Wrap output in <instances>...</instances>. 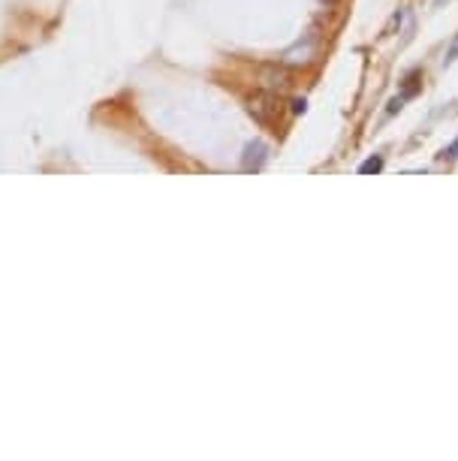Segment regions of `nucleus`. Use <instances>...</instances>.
<instances>
[{
	"label": "nucleus",
	"instance_id": "obj_6",
	"mask_svg": "<svg viewBox=\"0 0 458 461\" xmlns=\"http://www.w3.org/2000/svg\"><path fill=\"white\" fill-rule=\"evenodd\" d=\"M380 169H383V158H380V154H374V158H368L359 167V176H377Z\"/></svg>",
	"mask_w": 458,
	"mask_h": 461
},
{
	"label": "nucleus",
	"instance_id": "obj_1",
	"mask_svg": "<svg viewBox=\"0 0 458 461\" xmlns=\"http://www.w3.org/2000/svg\"><path fill=\"white\" fill-rule=\"evenodd\" d=\"M247 112L263 127H278L283 118V100L274 91H254L247 97Z\"/></svg>",
	"mask_w": 458,
	"mask_h": 461
},
{
	"label": "nucleus",
	"instance_id": "obj_2",
	"mask_svg": "<svg viewBox=\"0 0 458 461\" xmlns=\"http://www.w3.org/2000/svg\"><path fill=\"white\" fill-rule=\"evenodd\" d=\"M265 158H269V148H265L263 142H250L245 148V158H241V167H245V172H259L263 169Z\"/></svg>",
	"mask_w": 458,
	"mask_h": 461
},
{
	"label": "nucleus",
	"instance_id": "obj_4",
	"mask_svg": "<svg viewBox=\"0 0 458 461\" xmlns=\"http://www.w3.org/2000/svg\"><path fill=\"white\" fill-rule=\"evenodd\" d=\"M314 55H317V37H308L305 42L292 46L287 55H283V60H287V64H308Z\"/></svg>",
	"mask_w": 458,
	"mask_h": 461
},
{
	"label": "nucleus",
	"instance_id": "obj_8",
	"mask_svg": "<svg viewBox=\"0 0 458 461\" xmlns=\"http://www.w3.org/2000/svg\"><path fill=\"white\" fill-rule=\"evenodd\" d=\"M444 160H458V139L449 148H444V154H440Z\"/></svg>",
	"mask_w": 458,
	"mask_h": 461
},
{
	"label": "nucleus",
	"instance_id": "obj_12",
	"mask_svg": "<svg viewBox=\"0 0 458 461\" xmlns=\"http://www.w3.org/2000/svg\"><path fill=\"white\" fill-rule=\"evenodd\" d=\"M323 4H326V6H335V4H338V0H323Z\"/></svg>",
	"mask_w": 458,
	"mask_h": 461
},
{
	"label": "nucleus",
	"instance_id": "obj_11",
	"mask_svg": "<svg viewBox=\"0 0 458 461\" xmlns=\"http://www.w3.org/2000/svg\"><path fill=\"white\" fill-rule=\"evenodd\" d=\"M292 112H305V100H296V103H292Z\"/></svg>",
	"mask_w": 458,
	"mask_h": 461
},
{
	"label": "nucleus",
	"instance_id": "obj_3",
	"mask_svg": "<svg viewBox=\"0 0 458 461\" xmlns=\"http://www.w3.org/2000/svg\"><path fill=\"white\" fill-rule=\"evenodd\" d=\"M263 85H265V91H287L290 88V73L283 67H269V69H263Z\"/></svg>",
	"mask_w": 458,
	"mask_h": 461
},
{
	"label": "nucleus",
	"instance_id": "obj_7",
	"mask_svg": "<svg viewBox=\"0 0 458 461\" xmlns=\"http://www.w3.org/2000/svg\"><path fill=\"white\" fill-rule=\"evenodd\" d=\"M401 19H404V13L399 10V13L392 15V19H389V24H386V28H383V37H392V33H395V28H401Z\"/></svg>",
	"mask_w": 458,
	"mask_h": 461
},
{
	"label": "nucleus",
	"instance_id": "obj_5",
	"mask_svg": "<svg viewBox=\"0 0 458 461\" xmlns=\"http://www.w3.org/2000/svg\"><path fill=\"white\" fill-rule=\"evenodd\" d=\"M419 91H422V69H410V73L404 76V82H401V97L413 100Z\"/></svg>",
	"mask_w": 458,
	"mask_h": 461
},
{
	"label": "nucleus",
	"instance_id": "obj_10",
	"mask_svg": "<svg viewBox=\"0 0 458 461\" xmlns=\"http://www.w3.org/2000/svg\"><path fill=\"white\" fill-rule=\"evenodd\" d=\"M458 58V37H455V42H453V49L446 51V58H444V64H453V60Z\"/></svg>",
	"mask_w": 458,
	"mask_h": 461
},
{
	"label": "nucleus",
	"instance_id": "obj_9",
	"mask_svg": "<svg viewBox=\"0 0 458 461\" xmlns=\"http://www.w3.org/2000/svg\"><path fill=\"white\" fill-rule=\"evenodd\" d=\"M404 106V97H401V94H399V97H395L392 103H389V109H386V115H395V112H399Z\"/></svg>",
	"mask_w": 458,
	"mask_h": 461
}]
</instances>
